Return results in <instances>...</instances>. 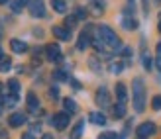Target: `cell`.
Segmentation results:
<instances>
[{
    "mask_svg": "<svg viewBox=\"0 0 161 139\" xmlns=\"http://www.w3.org/2000/svg\"><path fill=\"white\" fill-rule=\"evenodd\" d=\"M98 139H118L116 137V133L114 131H104V133H100V137Z\"/></svg>",
    "mask_w": 161,
    "mask_h": 139,
    "instance_id": "cell-30",
    "label": "cell"
},
{
    "mask_svg": "<svg viewBox=\"0 0 161 139\" xmlns=\"http://www.w3.org/2000/svg\"><path fill=\"white\" fill-rule=\"evenodd\" d=\"M45 57H47V61H59L61 59V49L57 43H49V45H45Z\"/></svg>",
    "mask_w": 161,
    "mask_h": 139,
    "instance_id": "cell-5",
    "label": "cell"
},
{
    "mask_svg": "<svg viewBox=\"0 0 161 139\" xmlns=\"http://www.w3.org/2000/svg\"><path fill=\"white\" fill-rule=\"evenodd\" d=\"M157 131V127L151 124V121H143V124H140L138 126V129H136V135H138L140 139H147V137H151Z\"/></svg>",
    "mask_w": 161,
    "mask_h": 139,
    "instance_id": "cell-3",
    "label": "cell"
},
{
    "mask_svg": "<svg viewBox=\"0 0 161 139\" xmlns=\"http://www.w3.org/2000/svg\"><path fill=\"white\" fill-rule=\"evenodd\" d=\"M147 6H149V2H147V0H143V10H146V12H147Z\"/></svg>",
    "mask_w": 161,
    "mask_h": 139,
    "instance_id": "cell-38",
    "label": "cell"
},
{
    "mask_svg": "<svg viewBox=\"0 0 161 139\" xmlns=\"http://www.w3.org/2000/svg\"><path fill=\"white\" fill-rule=\"evenodd\" d=\"M122 26H124V29H136V28H138V20L130 16V10L124 12V16H122Z\"/></svg>",
    "mask_w": 161,
    "mask_h": 139,
    "instance_id": "cell-8",
    "label": "cell"
},
{
    "mask_svg": "<svg viewBox=\"0 0 161 139\" xmlns=\"http://www.w3.org/2000/svg\"><path fill=\"white\" fill-rule=\"evenodd\" d=\"M2 110H4V102L0 100V116H2Z\"/></svg>",
    "mask_w": 161,
    "mask_h": 139,
    "instance_id": "cell-39",
    "label": "cell"
},
{
    "mask_svg": "<svg viewBox=\"0 0 161 139\" xmlns=\"http://www.w3.org/2000/svg\"><path fill=\"white\" fill-rule=\"evenodd\" d=\"M98 35H100V41L104 45H108L110 49H120V39L116 35V31L110 26H100L98 28Z\"/></svg>",
    "mask_w": 161,
    "mask_h": 139,
    "instance_id": "cell-2",
    "label": "cell"
},
{
    "mask_svg": "<svg viewBox=\"0 0 161 139\" xmlns=\"http://www.w3.org/2000/svg\"><path fill=\"white\" fill-rule=\"evenodd\" d=\"M71 84H73L75 90H79V88H80V83H79V80H71Z\"/></svg>",
    "mask_w": 161,
    "mask_h": 139,
    "instance_id": "cell-35",
    "label": "cell"
},
{
    "mask_svg": "<svg viewBox=\"0 0 161 139\" xmlns=\"http://www.w3.org/2000/svg\"><path fill=\"white\" fill-rule=\"evenodd\" d=\"M0 92H2V83H0Z\"/></svg>",
    "mask_w": 161,
    "mask_h": 139,
    "instance_id": "cell-43",
    "label": "cell"
},
{
    "mask_svg": "<svg viewBox=\"0 0 161 139\" xmlns=\"http://www.w3.org/2000/svg\"><path fill=\"white\" fill-rule=\"evenodd\" d=\"M157 55H161V41L157 43Z\"/></svg>",
    "mask_w": 161,
    "mask_h": 139,
    "instance_id": "cell-40",
    "label": "cell"
},
{
    "mask_svg": "<svg viewBox=\"0 0 161 139\" xmlns=\"http://www.w3.org/2000/svg\"><path fill=\"white\" fill-rule=\"evenodd\" d=\"M75 16H77V20H85L86 18V10H85V8H77Z\"/></svg>",
    "mask_w": 161,
    "mask_h": 139,
    "instance_id": "cell-29",
    "label": "cell"
},
{
    "mask_svg": "<svg viewBox=\"0 0 161 139\" xmlns=\"http://www.w3.org/2000/svg\"><path fill=\"white\" fill-rule=\"evenodd\" d=\"M42 139H53V135H51V133H43V137H42Z\"/></svg>",
    "mask_w": 161,
    "mask_h": 139,
    "instance_id": "cell-37",
    "label": "cell"
},
{
    "mask_svg": "<svg viewBox=\"0 0 161 139\" xmlns=\"http://www.w3.org/2000/svg\"><path fill=\"white\" fill-rule=\"evenodd\" d=\"M132 98H134V108H136V112L142 114L143 110H146V84H143V80L140 77L134 78Z\"/></svg>",
    "mask_w": 161,
    "mask_h": 139,
    "instance_id": "cell-1",
    "label": "cell"
},
{
    "mask_svg": "<svg viewBox=\"0 0 161 139\" xmlns=\"http://www.w3.org/2000/svg\"><path fill=\"white\" fill-rule=\"evenodd\" d=\"M8 2V0H0V4H6Z\"/></svg>",
    "mask_w": 161,
    "mask_h": 139,
    "instance_id": "cell-41",
    "label": "cell"
},
{
    "mask_svg": "<svg viewBox=\"0 0 161 139\" xmlns=\"http://www.w3.org/2000/svg\"><path fill=\"white\" fill-rule=\"evenodd\" d=\"M53 35L57 37V39H61V41H69V39H71V31H69L67 28L55 26V28H53Z\"/></svg>",
    "mask_w": 161,
    "mask_h": 139,
    "instance_id": "cell-10",
    "label": "cell"
},
{
    "mask_svg": "<svg viewBox=\"0 0 161 139\" xmlns=\"http://www.w3.org/2000/svg\"><path fill=\"white\" fill-rule=\"evenodd\" d=\"M122 55H124V57H132V49H130V47H124Z\"/></svg>",
    "mask_w": 161,
    "mask_h": 139,
    "instance_id": "cell-33",
    "label": "cell"
},
{
    "mask_svg": "<svg viewBox=\"0 0 161 139\" xmlns=\"http://www.w3.org/2000/svg\"><path fill=\"white\" fill-rule=\"evenodd\" d=\"M116 96H118V102H126V98H128L126 84H122V83H118V84H116Z\"/></svg>",
    "mask_w": 161,
    "mask_h": 139,
    "instance_id": "cell-16",
    "label": "cell"
},
{
    "mask_svg": "<svg viewBox=\"0 0 161 139\" xmlns=\"http://www.w3.org/2000/svg\"><path fill=\"white\" fill-rule=\"evenodd\" d=\"M49 96H51V98H59V88H57V86H51V88H49Z\"/></svg>",
    "mask_w": 161,
    "mask_h": 139,
    "instance_id": "cell-32",
    "label": "cell"
},
{
    "mask_svg": "<svg viewBox=\"0 0 161 139\" xmlns=\"http://www.w3.org/2000/svg\"><path fill=\"white\" fill-rule=\"evenodd\" d=\"M157 29H159V31H161V22H159V26H157Z\"/></svg>",
    "mask_w": 161,
    "mask_h": 139,
    "instance_id": "cell-42",
    "label": "cell"
},
{
    "mask_svg": "<svg viewBox=\"0 0 161 139\" xmlns=\"http://www.w3.org/2000/svg\"><path fill=\"white\" fill-rule=\"evenodd\" d=\"M155 67H157V69H159V72H161V55L155 59Z\"/></svg>",
    "mask_w": 161,
    "mask_h": 139,
    "instance_id": "cell-36",
    "label": "cell"
},
{
    "mask_svg": "<svg viewBox=\"0 0 161 139\" xmlns=\"http://www.w3.org/2000/svg\"><path fill=\"white\" fill-rule=\"evenodd\" d=\"M63 106H65L67 114H77V110H79V106H77V102L73 98H65V100H63Z\"/></svg>",
    "mask_w": 161,
    "mask_h": 139,
    "instance_id": "cell-15",
    "label": "cell"
},
{
    "mask_svg": "<svg viewBox=\"0 0 161 139\" xmlns=\"http://www.w3.org/2000/svg\"><path fill=\"white\" fill-rule=\"evenodd\" d=\"M8 88H10L12 94H18L20 92V83L16 78H10V80H8Z\"/></svg>",
    "mask_w": 161,
    "mask_h": 139,
    "instance_id": "cell-23",
    "label": "cell"
},
{
    "mask_svg": "<svg viewBox=\"0 0 161 139\" xmlns=\"http://www.w3.org/2000/svg\"><path fill=\"white\" fill-rule=\"evenodd\" d=\"M51 8L57 14H63L67 10V2H65V0H51Z\"/></svg>",
    "mask_w": 161,
    "mask_h": 139,
    "instance_id": "cell-18",
    "label": "cell"
},
{
    "mask_svg": "<svg viewBox=\"0 0 161 139\" xmlns=\"http://www.w3.org/2000/svg\"><path fill=\"white\" fill-rule=\"evenodd\" d=\"M30 14L34 16V18H42V16L45 14V10H43V0H34V2L30 4Z\"/></svg>",
    "mask_w": 161,
    "mask_h": 139,
    "instance_id": "cell-7",
    "label": "cell"
},
{
    "mask_svg": "<svg viewBox=\"0 0 161 139\" xmlns=\"http://www.w3.org/2000/svg\"><path fill=\"white\" fill-rule=\"evenodd\" d=\"M83 129H85V121L80 120V121H77V126L73 127V131H71V139H80V135H83Z\"/></svg>",
    "mask_w": 161,
    "mask_h": 139,
    "instance_id": "cell-17",
    "label": "cell"
},
{
    "mask_svg": "<svg viewBox=\"0 0 161 139\" xmlns=\"http://www.w3.org/2000/svg\"><path fill=\"white\" fill-rule=\"evenodd\" d=\"M91 45V37H88V31H83V34L79 35V41H77V49L80 51H85V49Z\"/></svg>",
    "mask_w": 161,
    "mask_h": 139,
    "instance_id": "cell-12",
    "label": "cell"
},
{
    "mask_svg": "<svg viewBox=\"0 0 161 139\" xmlns=\"http://www.w3.org/2000/svg\"><path fill=\"white\" fill-rule=\"evenodd\" d=\"M53 78L55 80H67V75H65V71H55L53 72Z\"/></svg>",
    "mask_w": 161,
    "mask_h": 139,
    "instance_id": "cell-28",
    "label": "cell"
},
{
    "mask_svg": "<svg viewBox=\"0 0 161 139\" xmlns=\"http://www.w3.org/2000/svg\"><path fill=\"white\" fill-rule=\"evenodd\" d=\"M88 120H91L92 124H96V126H104V124H106V118H104V114H100V112H91V114H88Z\"/></svg>",
    "mask_w": 161,
    "mask_h": 139,
    "instance_id": "cell-14",
    "label": "cell"
},
{
    "mask_svg": "<svg viewBox=\"0 0 161 139\" xmlns=\"http://www.w3.org/2000/svg\"><path fill=\"white\" fill-rule=\"evenodd\" d=\"M22 139H36V137H34V133H31V131H28V133L22 135Z\"/></svg>",
    "mask_w": 161,
    "mask_h": 139,
    "instance_id": "cell-34",
    "label": "cell"
},
{
    "mask_svg": "<svg viewBox=\"0 0 161 139\" xmlns=\"http://www.w3.org/2000/svg\"><path fill=\"white\" fill-rule=\"evenodd\" d=\"M8 124H10V127H20L26 124V114H20V112H16L12 114L10 118H8Z\"/></svg>",
    "mask_w": 161,
    "mask_h": 139,
    "instance_id": "cell-9",
    "label": "cell"
},
{
    "mask_svg": "<svg viewBox=\"0 0 161 139\" xmlns=\"http://www.w3.org/2000/svg\"><path fill=\"white\" fill-rule=\"evenodd\" d=\"M26 100H28V110H30V112H37V108H39L37 96H36L34 92H28V96H26Z\"/></svg>",
    "mask_w": 161,
    "mask_h": 139,
    "instance_id": "cell-13",
    "label": "cell"
},
{
    "mask_svg": "<svg viewBox=\"0 0 161 139\" xmlns=\"http://www.w3.org/2000/svg\"><path fill=\"white\" fill-rule=\"evenodd\" d=\"M151 108H153V110H161V96H153V100H151Z\"/></svg>",
    "mask_w": 161,
    "mask_h": 139,
    "instance_id": "cell-26",
    "label": "cell"
},
{
    "mask_svg": "<svg viewBox=\"0 0 161 139\" xmlns=\"http://www.w3.org/2000/svg\"><path fill=\"white\" fill-rule=\"evenodd\" d=\"M10 49L14 53H26L28 45H26V41H22V39H10Z\"/></svg>",
    "mask_w": 161,
    "mask_h": 139,
    "instance_id": "cell-11",
    "label": "cell"
},
{
    "mask_svg": "<svg viewBox=\"0 0 161 139\" xmlns=\"http://www.w3.org/2000/svg\"><path fill=\"white\" fill-rule=\"evenodd\" d=\"M96 104L102 106V108H108L110 106V92L106 90V86H100L96 90Z\"/></svg>",
    "mask_w": 161,
    "mask_h": 139,
    "instance_id": "cell-4",
    "label": "cell"
},
{
    "mask_svg": "<svg viewBox=\"0 0 161 139\" xmlns=\"http://www.w3.org/2000/svg\"><path fill=\"white\" fill-rule=\"evenodd\" d=\"M75 24H77V16H69V18L65 20V28L71 29V28H75Z\"/></svg>",
    "mask_w": 161,
    "mask_h": 139,
    "instance_id": "cell-25",
    "label": "cell"
},
{
    "mask_svg": "<svg viewBox=\"0 0 161 139\" xmlns=\"http://www.w3.org/2000/svg\"><path fill=\"white\" fill-rule=\"evenodd\" d=\"M88 67H91L92 71H100V65H98V61H96L94 57H91V59H88Z\"/></svg>",
    "mask_w": 161,
    "mask_h": 139,
    "instance_id": "cell-27",
    "label": "cell"
},
{
    "mask_svg": "<svg viewBox=\"0 0 161 139\" xmlns=\"http://www.w3.org/2000/svg\"><path fill=\"white\" fill-rule=\"evenodd\" d=\"M16 102H18V94H8V96H6V100H4V104L8 106V108H14Z\"/></svg>",
    "mask_w": 161,
    "mask_h": 139,
    "instance_id": "cell-24",
    "label": "cell"
},
{
    "mask_svg": "<svg viewBox=\"0 0 161 139\" xmlns=\"http://www.w3.org/2000/svg\"><path fill=\"white\" fill-rule=\"evenodd\" d=\"M143 67H146V71H151V67H153V61H151L147 55L143 57Z\"/></svg>",
    "mask_w": 161,
    "mask_h": 139,
    "instance_id": "cell-31",
    "label": "cell"
},
{
    "mask_svg": "<svg viewBox=\"0 0 161 139\" xmlns=\"http://www.w3.org/2000/svg\"><path fill=\"white\" fill-rule=\"evenodd\" d=\"M0 57H2V53H0Z\"/></svg>",
    "mask_w": 161,
    "mask_h": 139,
    "instance_id": "cell-44",
    "label": "cell"
},
{
    "mask_svg": "<svg viewBox=\"0 0 161 139\" xmlns=\"http://www.w3.org/2000/svg\"><path fill=\"white\" fill-rule=\"evenodd\" d=\"M69 114L67 112H59L57 114V116H53V126H55V129H59V131H61V129H65L67 126H69Z\"/></svg>",
    "mask_w": 161,
    "mask_h": 139,
    "instance_id": "cell-6",
    "label": "cell"
},
{
    "mask_svg": "<svg viewBox=\"0 0 161 139\" xmlns=\"http://www.w3.org/2000/svg\"><path fill=\"white\" fill-rule=\"evenodd\" d=\"M10 69H12V59L6 57V55H2L0 57V72H8Z\"/></svg>",
    "mask_w": 161,
    "mask_h": 139,
    "instance_id": "cell-19",
    "label": "cell"
},
{
    "mask_svg": "<svg viewBox=\"0 0 161 139\" xmlns=\"http://www.w3.org/2000/svg\"><path fill=\"white\" fill-rule=\"evenodd\" d=\"M112 112H114V118H124L126 116V102H118Z\"/></svg>",
    "mask_w": 161,
    "mask_h": 139,
    "instance_id": "cell-20",
    "label": "cell"
},
{
    "mask_svg": "<svg viewBox=\"0 0 161 139\" xmlns=\"http://www.w3.org/2000/svg\"><path fill=\"white\" fill-rule=\"evenodd\" d=\"M108 69H110V72L118 75V72H122V71H124V63H120V61H112Z\"/></svg>",
    "mask_w": 161,
    "mask_h": 139,
    "instance_id": "cell-21",
    "label": "cell"
},
{
    "mask_svg": "<svg viewBox=\"0 0 161 139\" xmlns=\"http://www.w3.org/2000/svg\"><path fill=\"white\" fill-rule=\"evenodd\" d=\"M10 8H12L14 14H20V12L24 10V0H12V2H10Z\"/></svg>",
    "mask_w": 161,
    "mask_h": 139,
    "instance_id": "cell-22",
    "label": "cell"
}]
</instances>
